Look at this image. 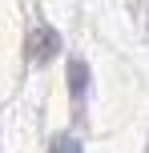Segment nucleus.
Wrapping results in <instances>:
<instances>
[{"instance_id":"f257e3e1","label":"nucleus","mask_w":149,"mask_h":153,"mask_svg":"<svg viewBox=\"0 0 149 153\" xmlns=\"http://www.w3.org/2000/svg\"><path fill=\"white\" fill-rule=\"evenodd\" d=\"M56 45H61V40H56L53 28H36L28 36V56H32V61H48V56L56 53Z\"/></svg>"},{"instance_id":"f03ea898","label":"nucleus","mask_w":149,"mask_h":153,"mask_svg":"<svg viewBox=\"0 0 149 153\" xmlns=\"http://www.w3.org/2000/svg\"><path fill=\"white\" fill-rule=\"evenodd\" d=\"M85 81H89V69H85V61H69V85H73V97H85Z\"/></svg>"},{"instance_id":"7ed1b4c3","label":"nucleus","mask_w":149,"mask_h":153,"mask_svg":"<svg viewBox=\"0 0 149 153\" xmlns=\"http://www.w3.org/2000/svg\"><path fill=\"white\" fill-rule=\"evenodd\" d=\"M56 153H81V145L73 137H56Z\"/></svg>"}]
</instances>
